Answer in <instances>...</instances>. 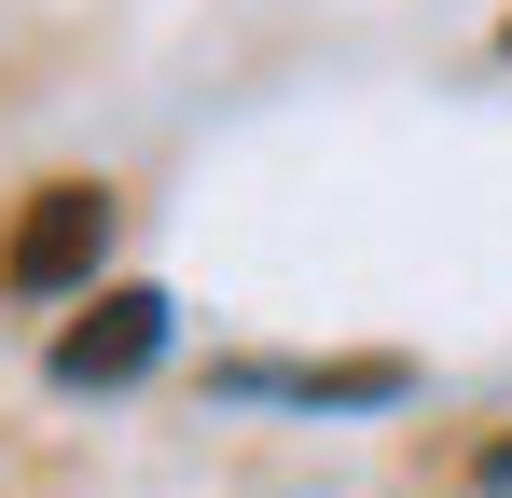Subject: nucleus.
I'll return each mask as SVG.
<instances>
[{
    "label": "nucleus",
    "instance_id": "obj_1",
    "mask_svg": "<svg viewBox=\"0 0 512 498\" xmlns=\"http://www.w3.org/2000/svg\"><path fill=\"white\" fill-rule=\"evenodd\" d=\"M97 249H111V194H97V180H42V194L14 208V236H0V291L42 305V291L97 277Z\"/></svg>",
    "mask_w": 512,
    "mask_h": 498
},
{
    "label": "nucleus",
    "instance_id": "obj_2",
    "mask_svg": "<svg viewBox=\"0 0 512 498\" xmlns=\"http://www.w3.org/2000/svg\"><path fill=\"white\" fill-rule=\"evenodd\" d=\"M153 346H167V291H97L56 332V388H125V374H153Z\"/></svg>",
    "mask_w": 512,
    "mask_h": 498
},
{
    "label": "nucleus",
    "instance_id": "obj_3",
    "mask_svg": "<svg viewBox=\"0 0 512 498\" xmlns=\"http://www.w3.org/2000/svg\"><path fill=\"white\" fill-rule=\"evenodd\" d=\"M236 402H402V360H222Z\"/></svg>",
    "mask_w": 512,
    "mask_h": 498
},
{
    "label": "nucleus",
    "instance_id": "obj_4",
    "mask_svg": "<svg viewBox=\"0 0 512 498\" xmlns=\"http://www.w3.org/2000/svg\"><path fill=\"white\" fill-rule=\"evenodd\" d=\"M485 485H499V498H512V443H485Z\"/></svg>",
    "mask_w": 512,
    "mask_h": 498
},
{
    "label": "nucleus",
    "instance_id": "obj_5",
    "mask_svg": "<svg viewBox=\"0 0 512 498\" xmlns=\"http://www.w3.org/2000/svg\"><path fill=\"white\" fill-rule=\"evenodd\" d=\"M499 42H512V28H499Z\"/></svg>",
    "mask_w": 512,
    "mask_h": 498
}]
</instances>
